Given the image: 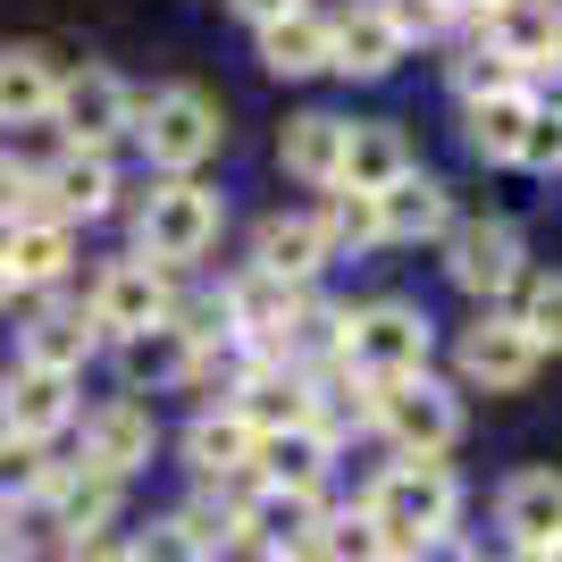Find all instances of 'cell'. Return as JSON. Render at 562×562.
I'll use <instances>...</instances> for the list:
<instances>
[{"mask_svg":"<svg viewBox=\"0 0 562 562\" xmlns=\"http://www.w3.org/2000/svg\"><path fill=\"white\" fill-rule=\"evenodd\" d=\"M218 193L211 186H193V177H168L151 202H143V218H135V244H143V260L151 269H186V260H202L218 244Z\"/></svg>","mask_w":562,"mask_h":562,"instance_id":"obj_3","label":"cell"},{"mask_svg":"<svg viewBox=\"0 0 562 562\" xmlns=\"http://www.w3.org/2000/svg\"><path fill=\"white\" fill-rule=\"evenodd\" d=\"M386 562H403V554H386Z\"/></svg>","mask_w":562,"mask_h":562,"instance_id":"obj_47","label":"cell"},{"mask_svg":"<svg viewBox=\"0 0 562 562\" xmlns=\"http://www.w3.org/2000/svg\"><path fill=\"white\" fill-rule=\"evenodd\" d=\"M25 218H50L43 211V168H25L0 151V227H25Z\"/></svg>","mask_w":562,"mask_h":562,"instance_id":"obj_33","label":"cell"},{"mask_svg":"<svg viewBox=\"0 0 562 562\" xmlns=\"http://www.w3.org/2000/svg\"><path fill=\"white\" fill-rule=\"evenodd\" d=\"M311 562H386L395 546H386V529H378L370 513H336V520H319V538L303 546Z\"/></svg>","mask_w":562,"mask_h":562,"instance_id":"obj_31","label":"cell"},{"mask_svg":"<svg viewBox=\"0 0 562 562\" xmlns=\"http://www.w3.org/2000/svg\"><path fill=\"white\" fill-rule=\"evenodd\" d=\"M495 520L513 529V546L546 554L562 538V470H520L513 487H504V504H495Z\"/></svg>","mask_w":562,"mask_h":562,"instance_id":"obj_21","label":"cell"},{"mask_svg":"<svg viewBox=\"0 0 562 562\" xmlns=\"http://www.w3.org/2000/svg\"><path fill=\"white\" fill-rule=\"evenodd\" d=\"M446 278L479 303H495L504 285L520 278V227L513 218H470V227L446 235Z\"/></svg>","mask_w":562,"mask_h":562,"instance_id":"obj_8","label":"cell"},{"mask_svg":"<svg viewBox=\"0 0 562 562\" xmlns=\"http://www.w3.org/2000/svg\"><path fill=\"white\" fill-rule=\"evenodd\" d=\"M244 538H260L269 554H303L319 538V504L294 487H252L244 495Z\"/></svg>","mask_w":562,"mask_h":562,"instance_id":"obj_27","label":"cell"},{"mask_svg":"<svg viewBox=\"0 0 562 562\" xmlns=\"http://www.w3.org/2000/svg\"><path fill=\"white\" fill-rule=\"evenodd\" d=\"M462 378H470V386H487V395H520V386L538 378V345H529V328L487 311V319L462 336Z\"/></svg>","mask_w":562,"mask_h":562,"instance_id":"obj_10","label":"cell"},{"mask_svg":"<svg viewBox=\"0 0 562 562\" xmlns=\"http://www.w3.org/2000/svg\"><path fill=\"white\" fill-rule=\"evenodd\" d=\"M513 562H546V554H529V546H513Z\"/></svg>","mask_w":562,"mask_h":562,"instance_id":"obj_42","label":"cell"},{"mask_svg":"<svg viewBox=\"0 0 562 562\" xmlns=\"http://www.w3.org/2000/svg\"><path fill=\"white\" fill-rule=\"evenodd\" d=\"M85 311H93L101 336H143V328H160L168 311H177V303H168V269H151L143 252H135V260H110Z\"/></svg>","mask_w":562,"mask_h":562,"instance_id":"obj_7","label":"cell"},{"mask_svg":"<svg viewBox=\"0 0 562 562\" xmlns=\"http://www.w3.org/2000/svg\"><path fill=\"white\" fill-rule=\"evenodd\" d=\"M0 487H18V495H43L50 487L43 446H34V437H0Z\"/></svg>","mask_w":562,"mask_h":562,"instance_id":"obj_35","label":"cell"},{"mask_svg":"<svg viewBox=\"0 0 562 562\" xmlns=\"http://www.w3.org/2000/svg\"><path fill=\"white\" fill-rule=\"evenodd\" d=\"M68 260H76V235L59 227V218H25V227H9V244H0L9 285H59Z\"/></svg>","mask_w":562,"mask_h":562,"instance_id":"obj_29","label":"cell"},{"mask_svg":"<svg viewBox=\"0 0 562 562\" xmlns=\"http://www.w3.org/2000/svg\"><path fill=\"white\" fill-rule=\"evenodd\" d=\"M59 126H68V143L76 151H101L110 135H126L135 126V93H126V76L117 68H101V59H85L76 76H59Z\"/></svg>","mask_w":562,"mask_h":562,"instance_id":"obj_6","label":"cell"},{"mask_svg":"<svg viewBox=\"0 0 562 562\" xmlns=\"http://www.w3.org/2000/svg\"><path fill=\"white\" fill-rule=\"evenodd\" d=\"M151 446H160V428H151V412L143 403H101L93 420H85V462L110 470V479H135L143 462H151Z\"/></svg>","mask_w":562,"mask_h":562,"instance_id":"obj_12","label":"cell"},{"mask_svg":"<svg viewBox=\"0 0 562 562\" xmlns=\"http://www.w3.org/2000/svg\"><path fill=\"white\" fill-rule=\"evenodd\" d=\"M487 50L520 76V85H529L538 68H554V59H562L554 0H495V9H487Z\"/></svg>","mask_w":562,"mask_h":562,"instance_id":"obj_9","label":"cell"},{"mask_svg":"<svg viewBox=\"0 0 562 562\" xmlns=\"http://www.w3.org/2000/svg\"><path fill=\"white\" fill-rule=\"evenodd\" d=\"M0 420H9V437H59V428L76 420V378H59V370H25L18 361V378H9V395H0Z\"/></svg>","mask_w":562,"mask_h":562,"instance_id":"obj_14","label":"cell"},{"mask_svg":"<svg viewBox=\"0 0 562 562\" xmlns=\"http://www.w3.org/2000/svg\"><path fill=\"white\" fill-rule=\"evenodd\" d=\"M378 9L395 18L403 43H412V34H446V9H437V0H378Z\"/></svg>","mask_w":562,"mask_h":562,"instance_id":"obj_38","label":"cell"},{"mask_svg":"<svg viewBox=\"0 0 562 562\" xmlns=\"http://www.w3.org/2000/svg\"><path fill=\"white\" fill-rule=\"evenodd\" d=\"M336 50V18H311V9H294V18L260 25V68L269 76H319Z\"/></svg>","mask_w":562,"mask_h":562,"instance_id":"obj_30","label":"cell"},{"mask_svg":"<svg viewBox=\"0 0 562 562\" xmlns=\"http://www.w3.org/2000/svg\"><path fill=\"white\" fill-rule=\"evenodd\" d=\"M446 227H453V202H446L437 177H420V168L378 193V235H386V244H420V235H446Z\"/></svg>","mask_w":562,"mask_h":562,"instance_id":"obj_25","label":"cell"},{"mask_svg":"<svg viewBox=\"0 0 562 562\" xmlns=\"http://www.w3.org/2000/svg\"><path fill=\"white\" fill-rule=\"evenodd\" d=\"M0 303H9V269H0Z\"/></svg>","mask_w":562,"mask_h":562,"instance_id":"obj_45","label":"cell"},{"mask_svg":"<svg viewBox=\"0 0 562 562\" xmlns=\"http://www.w3.org/2000/svg\"><path fill=\"white\" fill-rule=\"evenodd\" d=\"M345 117L328 110H303V117H285V135H278V160L285 177H303V186H336V168H345Z\"/></svg>","mask_w":562,"mask_h":562,"instance_id":"obj_26","label":"cell"},{"mask_svg":"<svg viewBox=\"0 0 562 562\" xmlns=\"http://www.w3.org/2000/svg\"><path fill=\"white\" fill-rule=\"evenodd\" d=\"M538 85H504V93H487V101H470V151L479 160H495V168H513L520 160V143H529V126H538Z\"/></svg>","mask_w":562,"mask_h":562,"instance_id":"obj_15","label":"cell"},{"mask_svg":"<svg viewBox=\"0 0 562 562\" xmlns=\"http://www.w3.org/2000/svg\"><path fill=\"white\" fill-rule=\"evenodd\" d=\"M252 446H260V428L244 420V412H202V420L186 428V462L202 470V479H244L252 470Z\"/></svg>","mask_w":562,"mask_h":562,"instance_id":"obj_28","label":"cell"},{"mask_svg":"<svg viewBox=\"0 0 562 562\" xmlns=\"http://www.w3.org/2000/svg\"><path fill=\"white\" fill-rule=\"evenodd\" d=\"M378 428L403 446V462H437V453L462 437V403L437 386V378H395V386H378Z\"/></svg>","mask_w":562,"mask_h":562,"instance_id":"obj_5","label":"cell"},{"mask_svg":"<svg viewBox=\"0 0 562 562\" xmlns=\"http://www.w3.org/2000/svg\"><path fill=\"white\" fill-rule=\"evenodd\" d=\"M437 9H446V18H470V9H479V18H487L495 0H437Z\"/></svg>","mask_w":562,"mask_h":562,"instance_id":"obj_40","label":"cell"},{"mask_svg":"<svg viewBox=\"0 0 562 562\" xmlns=\"http://www.w3.org/2000/svg\"><path fill=\"white\" fill-rule=\"evenodd\" d=\"M554 160H562V110H538V126H529L513 168H554Z\"/></svg>","mask_w":562,"mask_h":562,"instance_id":"obj_37","label":"cell"},{"mask_svg":"<svg viewBox=\"0 0 562 562\" xmlns=\"http://www.w3.org/2000/svg\"><path fill=\"white\" fill-rule=\"evenodd\" d=\"M403 59V34H395V18L378 9V0H361V9H345L336 18V50H328V68H345V76H386Z\"/></svg>","mask_w":562,"mask_h":562,"instance_id":"obj_24","label":"cell"},{"mask_svg":"<svg viewBox=\"0 0 562 562\" xmlns=\"http://www.w3.org/2000/svg\"><path fill=\"white\" fill-rule=\"evenodd\" d=\"M126 554H135V562H202V554H193V538H186V520H151Z\"/></svg>","mask_w":562,"mask_h":562,"instance_id":"obj_36","label":"cell"},{"mask_svg":"<svg viewBox=\"0 0 562 562\" xmlns=\"http://www.w3.org/2000/svg\"><path fill=\"white\" fill-rule=\"evenodd\" d=\"M93 345H101V328H93V311H68V303H50L34 328L18 336V361L25 370H59V378H76L85 361H93Z\"/></svg>","mask_w":562,"mask_h":562,"instance_id":"obj_18","label":"cell"},{"mask_svg":"<svg viewBox=\"0 0 562 562\" xmlns=\"http://www.w3.org/2000/svg\"><path fill=\"white\" fill-rule=\"evenodd\" d=\"M345 370L370 378V386H395V378L428 370V311L412 303H370L345 319Z\"/></svg>","mask_w":562,"mask_h":562,"instance_id":"obj_4","label":"cell"},{"mask_svg":"<svg viewBox=\"0 0 562 562\" xmlns=\"http://www.w3.org/2000/svg\"><path fill=\"white\" fill-rule=\"evenodd\" d=\"M135 135H143V151H151V168L193 177V168L227 143V126H218V101L211 93H193V85H160V93L135 110Z\"/></svg>","mask_w":562,"mask_h":562,"instance_id":"obj_2","label":"cell"},{"mask_svg":"<svg viewBox=\"0 0 562 562\" xmlns=\"http://www.w3.org/2000/svg\"><path fill=\"white\" fill-rule=\"evenodd\" d=\"M235 9H244V18H252V25H278V18H294L303 0H235Z\"/></svg>","mask_w":562,"mask_h":562,"instance_id":"obj_39","label":"cell"},{"mask_svg":"<svg viewBox=\"0 0 562 562\" xmlns=\"http://www.w3.org/2000/svg\"><path fill=\"white\" fill-rule=\"evenodd\" d=\"M0 562H25V546H18V529L0 520Z\"/></svg>","mask_w":562,"mask_h":562,"instance_id":"obj_41","label":"cell"},{"mask_svg":"<svg viewBox=\"0 0 562 562\" xmlns=\"http://www.w3.org/2000/svg\"><path fill=\"white\" fill-rule=\"evenodd\" d=\"M319 235H328V252H336V244H352V252H361V244H386V235H378V202H370V193H345V186L328 193Z\"/></svg>","mask_w":562,"mask_h":562,"instance_id":"obj_32","label":"cell"},{"mask_svg":"<svg viewBox=\"0 0 562 562\" xmlns=\"http://www.w3.org/2000/svg\"><path fill=\"white\" fill-rule=\"evenodd\" d=\"M244 420L269 437V428H303V420H319V403H311V378L294 370V361H260L252 378H244V403H235Z\"/></svg>","mask_w":562,"mask_h":562,"instance_id":"obj_22","label":"cell"},{"mask_svg":"<svg viewBox=\"0 0 562 562\" xmlns=\"http://www.w3.org/2000/svg\"><path fill=\"white\" fill-rule=\"evenodd\" d=\"M361 513L386 529V546H420V538H437V529H453L462 487H453L446 462H395V470H378V487H370Z\"/></svg>","mask_w":562,"mask_h":562,"instance_id":"obj_1","label":"cell"},{"mask_svg":"<svg viewBox=\"0 0 562 562\" xmlns=\"http://www.w3.org/2000/svg\"><path fill=\"white\" fill-rule=\"evenodd\" d=\"M101 562H135V554H101Z\"/></svg>","mask_w":562,"mask_h":562,"instance_id":"obj_46","label":"cell"},{"mask_svg":"<svg viewBox=\"0 0 562 562\" xmlns=\"http://www.w3.org/2000/svg\"><path fill=\"white\" fill-rule=\"evenodd\" d=\"M328 260V235H319V218H260L252 235V269L260 278H278V285H311V269Z\"/></svg>","mask_w":562,"mask_h":562,"instance_id":"obj_23","label":"cell"},{"mask_svg":"<svg viewBox=\"0 0 562 562\" xmlns=\"http://www.w3.org/2000/svg\"><path fill=\"white\" fill-rule=\"evenodd\" d=\"M520 328H529V345H538V352H562V278H538V285H529Z\"/></svg>","mask_w":562,"mask_h":562,"instance_id":"obj_34","label":"cell"},{"mask_svg":"<svg viewBox=\"0 0 562 562\" xmlns=\"http://www.w3.org/2000/svg\"><path fill=\"white\" fill-rule=\"evenodd\" d=\"M50 110H59V68H50V50L9 43L0 50V126H43Z\"/></svg>","mask_w":562,"mask_h":562,"instance_id":"obj_17","label":"cell"},{"mask_svg":"<svg viewBox=\"0 0 562 562\" xmlns=\"http://www.w3.org/2000/svg\"><path fill=\"white\" fill-rule=\"evenodd\" d=\"M117 487H126V479H110V470H93V462L50 470V487H43V504H50V529H68L76 546H93L101 529L117 520Z\"/></svg>","mask_w":562,"mask_h":562,"instance_id":"obj_11","label":"cell"},{"mask_svg":"<svg viewBox=\"0 0 562 562\" xmlns=\"http://www.w3.org/2000/svg\"><path fill=\"white\" fill-rule=\"evenodd\" d=\"M269 562H311V554H269Z\"/></svg>","mask_w":562,"mask_h":562,"instance_id":"obj_44","label":"cell"},{"mask_svg":"<svg viewBox=\"0 0 562 562\" xmlns=\"http://www.w3.org/2000/svg\"><path fill=\"white\" fill-rule=\"evenodd\" d=\"M110 193H117V177H110V160H101V151H68V160L43 168V211L59 218V227L101 218V211H110Z\"/></svg>","mask_w":562,"mask_h":562,"instance_id":"obj_20","label":"cell"},{"mask_svg":"<svg viewBox=\"0 0 562 562\" xmlns=\"http://www.w3.org/2000/svg\"><path fill=\"white\" fill-rule=\"evenodd\" d=\"M395 177H412V143H403V126H386V117H370V126H352L345 135V168H336V186L345 193H386Z\"/></svg>","mask_w":562,"mask_h":562,"instance_id":"obj_19","label":"cell"},{"mask_svg":"<svg viewBox=\"0 0 562 562\" xmlns=\"http://www.w3.org/2000/svg\"><path fill=\"white\" fill-rule=\"evenodd\" d=\"M117 370H126V386H186V378H202V345L177 319H160L143 336H117Z\"/></svg>","mask_w":562,"mask_h":562,"instance_id":"obj_16","label":"cell"},{"mask_svg":"<svg viewBox=\"0 0 562 562\" xmlns=\"http://www.w3.org/2000/svg\"><path fill=\"white\" fill-rule=\"evenodd\" d=\"M252 462H260V487H294V495H311L319 479H328V462H336V437L319 420H303V428H269L252 446Z\"/></svg>","mask_w":562,"mask_h":562,"instance_id":"obj_13","label":"cell"},{"mask_svg":"<svg viewBox=\"0 0 562 562\" xmlns=\"http://www.w3.org/2000/svg\"><path fill=\"white\" fill-rule=\"evenodd\" d=\"M546 562H562V538H554V546H546Z\"/></svg>","mask_w":562,"mask_h":562,"instance_id":"obj_43","label":"cell"}]
</instances>
